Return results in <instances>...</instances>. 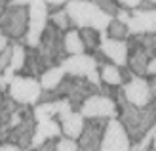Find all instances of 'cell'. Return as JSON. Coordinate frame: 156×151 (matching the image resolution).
Returning <instances> with one entry per match:
<instances>
[{
    "mask_svg": "<svg viewBox=\"0 0 156 151\" xmlns=\"http://www.w3.org/2000/svg\"><path fill=\"white\" fill-rule=\"evenodd\" d=\"M116 107H118V121L126 130L131 145L137 144L143 136H147L152 128H156V113L152 103L147 107H135L124 98L122 90L118 88Z\"/></svg>",
    "mask_w": 156,
    "mask_h": 151,
    "instance_id": "cell-1",
    "label": "cell"
},
{
    "mask_svg": "<svg viewBox=\"0 0 156 151\" xmlns=\"http://www.w3.org/2000/svg\"><path fill=\"white\" fill-rule=\"evenodd\" d=\"M65 10L69 13L71 25L80 29H93L97 33H107L112 17L107 15L93 0H69Z\"/></svg>",
    "mask_w": 156,
    "mask_h": 151,
    "instance_id": "cell-2",
    "label": "cell"
},
{
    "mask_svg": "<svg viewBox=\"0 0 156 151\" xmlns=\"http://www.w3.org/2000/svg\"><path fill=\"white\" fill-rule=\"evenodd\" d=\"M63 36H65L63 31H59L57 27H53L51 23L46 25V31H44L42 38H40V42H38V46L34 48L42 71L50 69V67L61 65L63 59L67 58L65 46H63Z\"/></svg>",
    "mask_w": 156,
    "mask_h": 151,
    "instance_id": "cell-3",
    "label": "cell"
},
{
    "mask_svg": "<svg viewBox=\"0 0 156 151\" xmlns=\"http://www.w3.org/2000/svg\"><path fill=\"white\" fill-rule=\"evenodd\" d=\"M65 75L86 78L93 86H97L101 92V77H99V63L91 54H80V55H67L61 63Z\"/></svg>",
    "mask_w": 156,
    "mask_h": 151,
    "instance_id": "cell-4",
    "label": "cell"
},
{
    "mask_svg": "<svg viewBox=\"0 0 156 151\" xmlns=\"http://www.w3.org/2000/svg\"><path fill=\"white\" fill-rule=\"evenodd\" d=\"M8 96L17 103V105L34 107L36 103H40L42 86L38 82V78L15 75L13 81L10 82V86H8Z\"/></svg>",
    "mask_w": 156,
    "mask_h": 151,
    "instance_id": "cell-5",
    "label": "cell"
},
{
    "mask_svg": "<svg viewBox=\"0 0 156 151\" xmlns=\"http://www.w3.org/2000/svg\"><path fill=\"white\" fill-rule=\"evenodd\" d=\"M29 29V10L27 8H12L8 6L6 12L0 15V31L8 40L25 42Z\"/></svg>",
    "mask_w": 156,
    "mask_h": 151,
    "instance_id": "cell-6",
    "label": "cell"
},
{
    "mask_svg": "<svg viewBox=\"0 0 156 151\" xmlns=\"http://www.w3.org/2000/svg\"><path fill=\"white\" fill-rule=\"evenodd\" d=\"M27 10H29V29L23 44L27 48H36L46 31V25L50 23V10L44 0H30Z\"/></svg>",
    "mask_w": 156,
    "mask_h": 151,
    "instance_id": "cell-7",
    "label": "cell"
},
{
    "mask_svg": "<svg viewBox=\"0 0 156 151\" xmlns=\"http://www.w3.org/2000/svg\"><path fill=\"white\" fill-rule=\"evenodd\" d=\"M84 119H118V107L116 101L103 96V94H93L82 103L78 109Z\"/></svg>",
    "mask_w": 156,
    "mask_h": 151,
    "instance_id": "cell-8",
    "label": "cell"
},
{
    "mask_svg": "<svg viewBox=\"0 0 156 151\" xmlns=\"http://www.w3.org/2000/svg\"><path fill=\"white\" fill-rule=\"evenodd\" d=\"M108 119H86L84 130L78 138V151H99Z\"/></svg>",
    "mask_w": 156,
    "mask_h": 151,
    "instance_id": "cell-9",
    "label": "cell"
},
{
    "mask_svg": "<svg viewBox=\"0 0 156 151\" xmlns=\"http://www.w3.org/2000/svg\"><path fill=\"white\" fill-rule=\"evenodd\" d=\"M120 90L124 94V98L135 107H147L154 100L147 77H131V81L124 82L120 86Z\"/></svg>",
    "mask_w": 156,
    "mask_h": 151,
    "instance_id": "cell-10",
    "label": "cell"
},
{
    "mask_svg": "<svg viewBox=\"0 0 156 151\" xmlns=\"http://www.w3.org/2000/svg\"><path fill=\"white\" fill-rule=\"evenodd\" d=\"M34 128H36V119L33 115V107L25 105L21 123L8 134L6 142H10V144L17 145L21 149H30V142H33V136H34Z\"/></svg>",
    "mask_w": 156,
    "mask_h": 151,
    "instance_id": "cell-11",
    "label": "cell"
},
{
    "mask_svg": "<svg viewBox=\"0 0 156 151\" xmlns=\"http://www.w3.org/2000/svg\"><path fill=\"white\" fill-rule=\"evenodd\" d=\"M99 151H131V142L118 119H111Z\"/></svg>",
    "mask_w": 156,
    "mask_h": 151,
    "instance_id": "cell-12",
    "label": "cell"
},
{
    "mask_svg": "<svg viewBox=\"0 0 156 151\" xmlns=\"http://www.w3.org/2000/svg\"><path fill=\"white\" fill-rule=\"evenodd\" d=\"M129 36L135 35H156V8L152 10H131L128 21Z\"/></svg>",
    "mask_w": 156,
    "mask_h": 151,
    "instance_id": "cell-13",
    "label": "cell"
},
{
    "mask_svg": "<svg viewBox=\"0 0 156 151\" xmlns=\"http://www.w3.org/2000/svg\"><path fill=\"white\" fill-rule=\"evenodd\" d=\"M99 50L107 61H111L122 69L128 67V40H112V38L107 36V33H101Z\"/></svg>",
    "mask_w": 156,
    "mask_h": 151,
    "instance_id": "cell-14",
    "label": "cell"
},
{
    "mask_svg": "<svg viewBox=\"0 0 156 151\" xmlns=\"http://www.w3.org/2000/svg\"><path fill=\"white\" fill-rule=\"evenodd\" d=\"M61 136H63V132H61V124L55 121V119L36 123L34 136H33V142H30V149L42 145L44 142H48V140H59Z\"/></svg>",
    "mask_w": 156,
    "mask_h": 151,
    "instance_id": "cell-15",
    "label": "cell"
},
{
    "mask_svg": "<svg viewBox=\"0 0 156 151\" xmlns=\"http://www.w3.org/2000/svg\"><path fill=\"white\" fill-rule=\"evenodd\" d=\"M84 124H86V119L80 115V111H73V113L61 123V132H63L65 138L78 140L82 130H84Z\"/></svg>",
    "mask_w": 156,
    "mask_h": 151,
    "instance_id": "cell-16",
    "label": "cell"
},
{
    "mask_svg": "<svg viewBox=\"0 0 156 151\" xmlns=\"http://www.w3.org/2000/svg\"><path fill=\"white\" fill-rule=\"evenodd\" d=\"M99 77H101V84H105V86H114V88H120V86L124 84L122 67L114 65V63H111V61L99 65Z\"/></svg>",
    "mask_w": 156,
    "mask_h": 151,
    "instance_id": "cell-17",
    "label": "cell"
},
{
    "mask_svg": "<svg viewBox=\"0 0 156 151\" xmlns=\"http://www.w3.org/2000/svg\"><path fill=\"white\" fill-rule=\"evenodd\" d=\"M63 78H65V71H63L61 65H57V67L46 69L44 73L38 77V82H40V86H42V92H51V90H55L61 84Z\"/></svg>",
    "mask_w": 156,
    "mask_h": 151,
    "instance_id": "cell-18",
    "label": "cell"
},
{
    "mask_svg": "<svg viewBox=\"0 0 156 151\" xmlns=\"http://www.w3.org/2000/svg\"><path fill=\"white\" fill-rule=\"evenodd\" d=\"M59 107H61V100L36 103V105L33 107V115H34V119H36V123L50 121V119H57V115H59Z\"/></svg>",
    "mask_w": 156,
    "mask_h": 151,
    "instance_id": "cell-19",
    "label": "cell"
},
{
    "mask_svg": "<svg viewBox=\"0 0 156 151\" xmlns=\"http://www.w3.org/2000/svg\"><path fill=\"white\" fill-rule=\"evenodd\" d=\"M63 46H65V54H67V55H80V54H86V48H84V42H82V38H80L78 29L67 31L65 36H63Z\"/></svg>",
    "mask_w": 156,
    "mask_h": 151,
    "instance_id": "cell-20",
    "label": "cell"
},
{
    "mask_svg": "<svg viewBox=\"0 0 156 151\" xmlns=\"http://www.w3.org/2000/svg\"><path fill=\"white\" fill-rule=\"evenodd\" d=\"M80 33V38L84 42V48H86V54H95L99 52V44H101V33L93 29H80L78 31Z\"/></svg>",
    "mask_w": 156,
    "mask_h": 151,
    "instance_id": "cell-21",
    "label": "cell"
},
{
    "mask_svg": "<svg viewBox=\"0 0 156 151\" xmlns=\"http://www.w3.org/2000/svg\"><path fill=\"white\" fill-rule=\"evenodd\" d=\"M25 59H27V46L23 42H12V61L10 67L15 73H21L25 67Z\"/></svg>",
    "mask_w": 156,
    "mask_h": 151,
    "instance_id": "cell-22",
    "label": "cell"
},
{
    "mask_svg": "<svg viewBox=\"0 0 156 151\" xmlns=\"http://www.w3.org/2000/svg\"><path fill=\"white\" fill-rule=\"evenodd\" d=\"M44 73L42 67H40V63H38V58H36V52L34 48H27V59H25V67H23L21 71V75L23 77H40Z\"/></svg>",
    "mask_w": 156,
    "mask_h": 151,
    "instance_id": "cell-23",
    "label": "cell"
},
{
    "mask_svg": "<svg viewBox=\"0 0 156 151\" xmlns=\"http://www.w3.org/2000/svg\"><path fill=\"white\" fill-rule=\"evenodd\" d=\"M50 23L53 27H57L59 31H63V33L73 29L71 19H69V13H67L65 8H57L55 12H50Z\"/></svg>",
    "mask_w": 156,
    "mask_h": 151,
    "instance_id": "cell-24",
    "label": "cell"
},
{
    "mask_svg": "<svg viewBox=\"0 0 156 151\" xmlns=\"http://www.w3.org/2000/svg\"><path fill=\"white\" fill-rule=\"evenodd\" d=\"M107 36L112 38V40H128V38H129V31H128V27L124 25V23L112 19L111 25H108V29H107Z\"/></svg>",
    "mask_w": 156,
    "mask_h": 151,
    "instance_id": "cell-25",
    "label": "cell"
},
{
    "mask_svg": "<svg viewBox=\"0 0 156 151\" xmlns=\"http://www.w3.org/2000/svg\"><path fill=\"white\" fill-rule=\"evenodd\" d=\"M93 2H95L107 15H111L112 19L116 17V13H118V10H120V6L116 4L114 0H93Z\"/></svg>",
    "mask_w": 156,
    "mask_h": 151,
    "instance_id": "cell-26",
    "label": "cell"
},
{
    "mask_svg": "<svg viewBox=\"0 0 156 151\" xmlns=\"http://www.w3.org/2000/svg\"><path fill=\"white\" fill-rule=\"evenodd\" d=\"M55 151H78V142L61 136L59 140H55Z\"/></svg>",
    "mask_w": 156,
    "mask_h": 151,
    "instance_id": "cell-27",
    "label": "cell"
},
{
    "mask_svg": "<svg viewBox=\"0 0 156 151\" xmlns=\"http://www.w3.org/2000/svg\"><path fill=\"white\" fill-rule=\"evenodd\" d=\"M10 61H12V44L8 46L6 50L0 52V75H2L8 67H10Z\"/></svg>",
    "mask_w": 156,
    "mask_h": 151,
    "instance_id": "cell-28",
    "label": "cell"
},
{
    "mask_svg": "<svg viewBox=\"0 0 156 151\" xmlns=\"http://www.w3.org/2000/svg\"><path fill=\"white\" fill-rule=\"evenodd\" d=\"M114 2L116 4H118L120 8H126V10H137V8L139 6H141V2H143V0H114Z\"/></svg>",
    "mask_w": 156,
    "mask_h": 151,
    "instance_id": "cell-29",
    "label": "cell"
},
{
    "mask_svg": "<svg viewBox=\"0 0 156 151\" xmlns=\"http://www.w3.org/2000/svg\"><path fill=\"white\" fill-rule=\"evenodd\" d=\"M129 17H131V12H129V10H126V8H120L114 19H116V21H120V23H124V25L128 27V21H129Z\"/></svg>",
    "mask_w": 156,
    "mask_h": 151,
    "instance_id": "cell-30",
    "label": "cell"
},
{
    "mask_svg": "<svg viewBox=\"0 0 156 151\" xmlns=\"http://www.w3.org/2000/svg\"><path fill=\"white\" fill-rule=\"evenodd\" d=\"M29 151H55V140H48V142H44L42 145H38L34 149H29Z\"/></svg>",
    "mask_w": 156,
    "mask_h": 151,
    "instance_id": "cell-31",
    "label": "cell"
},
{
    "mask_svg": "<svg viewBox=\"0 0 156 151\" xmlns=\"http://www.w3.org/2000/svg\"><path fill=\"white\" fill-rule=\"evenodd\" d=\"M44 2L48 4V8L51 10V8H63V6H67L69 0H44Z\"/></svg>",
    "mask_w": 156,
    "mask_h": 151,
    "instance_id": "cell-32",
    "label": "cell"
},
{
    "mask_svg": "<svg viewBox=\"0 0 156 151\" xmlns=\"http://www.w3.org/2000/svg\"><path fill=\"white\" fill-rule=\"evenodd\" d=\"M154 75H156V58L151 59V61H149V65H147V77L151 78V77H154Z\"/></svg>",
    "mask_w": 156,
    "mask_h": 151,
    "instance_id": "cell-33",
    "label": "cell"
},
{
    "mask_svg": "<svg viewBox=\"0 0 156 151\" xmlns=\"http://www.w3.org/2000/svg\"><path fill=\"white\" fill-rule=\"evenodd\" d=\"M0 151H23V149L10 144V142H4V144H0Z\"/></svg>",
    "mask_w": 156,
    "mask_h": 151,
    "instance_id": "cell-34",
    "label": "cell"
},
{
    "mask_svg": "<svg viewBox=\"0 0 156 151\" xmlns=\"http://www.w3.org/2000/svg\"><path fill=\"white\" fill-rule=\"evenodd\" d=\"M29 2H30V0H10L8 6H12V8H27Z\"/></svg>",
    "mask_w": 156,
    "mask_h": 151,
    "instance_id": "cell-35",
    "label": "cell"
},
{
    "mask_svg": "<svg viewBox=\"0 0 156 151\" xmlns=\"http://www.w3.org/2000/svg\"><path fill=\"white\" fill-rule=\"evenodd\" d=\"M149 86H151V92H152V98L156 100V75L149 78Z\"/></svg>",
    "mask_w": 156,
    "mask_h": 151,
    "instance_id": "cell-36",
    "label": "cell"
},
{
    "mask_svg": "<svg viewBox=\"0 0 156 151\" xmlns=\"http://www.w3.org/2000/svg\"><path fill=\"white\" fill-rule=\"evenodd\" d=\"M10 44H12V42L8 40V38H6L4 35L0 36V52H2V50H6V48H8V46H10Z\"/></svg>",
    "mask_w": 156,
    "mask_h": 151,
    "instance_id": "cell-37",
    "label": "cell"
},
{
    "mask_svg": "<svg viewBox=\"0 0 156 151\" xmlns=\"http://www.w3.org/2000/svg\"><path fill=\"white\" fill-rule=\"evenodd\" d=\"M8 4H10V0H0V15H2V13L6 12V8H8Z\"/></svg>",
    "mask_w": 156,
    "mask_h": 151,
    "instance_id": "cell-38",
    "label": "cell"
},
{
    "mask_svg": "<svg viewBox=\"0 0 156 151\" xmlns=\"http://www.w3.org/2000/svg\"><path fill=\"white\" fill-rule=\"evenodd\" d=\"M149 151H156V132H154V138H152V142H151V147H149Z\"/></svg>",
    "mask_w": 156,
    "mask_h": 151,
    "instance_id": "cell-39",
    "label": "cell"
},
{
    "mask_svg": "<svg viewBox=\"0 0 156 151\" xmlns=\"http://www.w3.org/2000/svg\"><path fill=\"white\" fill-rule=\"evenodd\" d=\"M4 101H6V94L0 92V111H2V105H4Z\"/></svg>",
    "mask_w": 156,
    "mask_h": 151,
    "instance_id": "cell-40",
    "label": "cell"
},
{
    "mask_svg": "<svg viewBox=\"0 0 156 151\" xmlns=\"http://www.w3.org/2000/svg\"><path fill=\"white\" fill-rule=\"evenodd\" d=\"M149 2H151V4H152L154 8H156V0H149Z\"/></svg>",
    "mask_w": 156,
    "mask_h": 151,
    "instance_id": "cell-41",
    "label": "cell"
},
{
    "mask_svg": "<svg viewBox=\"0 0 156 151\" xmlns=\"http://www.w3.org/2000/svg\"><path fill=\"white\" fill-rule=\"evenodd\" d=\"M152 105H154V113H156V100H154V103H152Z\"/></svg>",
    "mask_w": 156,
    "mask_h": 151,
    "instance_id": "cell-42",
    "label": "cell"
},
{
    "mask_svg": "<svg viewBox=\"0 0 156 151\" xmlns=\"http://www.w3.org/2000/svg\"><path fill=\"white\" fill-rule=\"evenodd\" d=\"M0 36H2V31H0Z\"/></svg>",
    "mask_w": 156,
    "mask_h": 151,
    "instance_id": "cell-43",
    "label": "cell"
},
{
    "mask_svg": "<svg viewBox=\"0 0 156 151\" xmlns=\"http://www.w3.org/2000/svg\"><path fill=\"white\" fill-rule=\"evenodd\" d=\"M23 151H29V149H23Z\"/></svg>",
    "mask_w": 156,
    "mask_h": 151,
    "instance_id": "cell-44",
    "label": "cell"
}]
</instances>
